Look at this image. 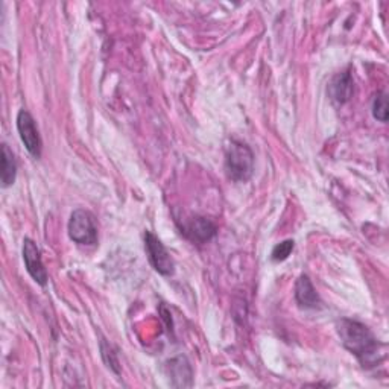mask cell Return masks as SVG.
<instances>
[{
  "label": "cell",
  "mask_w": 389,
  "mask_h": 389,
  "mask_svg": "<svg viewBox=\"0 0 389 389\" xmlns=\"http://www.w3.org/2000/svg\"><path fill=\"white\" fill-rule=\"evenodd\" d=\"M336 332L340 338L343 345L355 355L363 367H374L380 359V344L371 330L355 320L350 318H343L336 324Z\"/></svg>",
  "instance_id": "6da1fadb"
},
{
  "label": "cell",
  "mask_w": 389,
  "mask_h": 389,
  "mask_svg": "<svg viewBox=\"0 0 389 389\" xmlns=\"http://www.w3.org/2000/svg\"><path fill=\"white\" fill-rule=\"evenodd\" d=\"M226 172L236 183H246L254 173V154L248 145L233 140L226 151Z\"/></svg>",
  "instance_id": "7a4b0ae2"
},
{
  "label": "cell",
  "mask_w": 389,
  "mask_h": 389,
  "mask_svg": "<svg viewBox=\"0 0 389 389\" xmlns=\"http://www.w3.org/2000/svg\"><path fill=\"white\" fill-rule=\"evenodd\" d=\"M69 238L78 245L93 246L98 243V226L94 216L84 208L75 210L69 219Z\"/></svg>",
  "instance_id": "3957f363"
},
{
  "label": "cell",
  "mask_w": 389,
  "mask_h": 389,
  "mask_svg": "<svg viewBox=\"0 0 389 389\" xmlns=\"http://www.w3.org/2000/svg\"><path fill=\"white\" fill-rule=\"evenodd\" d=\"M145 248L149 262L158 274L161 276H172L175 271V265L171 254L164 248V245L160 242L156 234L151 231L145 233Z\"/></svg>",
  "instance_id": "277c9868"
},
{
  "label": "cell",
  "mask_w": 389,
  "mask_h": 389,
  "mask_svg": "<svg viewBox=\"0 0 389 389\" xmlns=\"http://www.w3.org/2000/svg\"><path fill=\"white\" fill-rule=\"evenodd\" d=\"M17 129L23 145L26 146L29 154L34 158L41 157V137L39 134V129L35 126L34 117L29 111L20 110L17 114Z\"/></svg>",
  "instance_id": "5b68a950"
},
{
  "label": "cell",
  "mask_w": 389,
  "mask_h": 389,
  "mask_svg": "<svg viewBox=\"0 0 389 389\" xmlns=\"http://www.w3.org/2000/svg\"><path fill=\"white\" fill-rule=\"evenodd\" d=\"M23 261H25L28 274L37 281L40 286H46L49 276H47V271L41 262V254L37 243L29 238L23 241Z\"/></svg>",
  "instance_id": "8992f818"
},
{
  "label": "cell",
  "mask_w": 389,
  "mask_h": 389,
  "mask_svg": "<svg viewBox=\"0 0 389 389\" xmlns=\"http://www.w3.org/2000/svg\"><path fill=\"white\" fill-rule=\"evenodd\" d=\"M218 228L213 222L207 218H201L196 216L192 218L186 223L184 227V234L187 236L188 239L198 242V243H206L208 242L211 238H215Z\"/></svg>",
  "instance_id": "52a82bcc"
},
{
  "label": "cell",
  "mask_w": 389,
  "mask_h": 389,
  "mask_svg": "<svg viewBox=\"0 0 389 389\" xmlns=\"http://www.w3.org/2000/svg\"><path fill=\"white\" fill-rule=\"evenodd\" d=\"M295 300L303 309H316L320 308L321 300L318 297L316 289L308 276H301L295 283Z\"/></svg>",
  "instance_id": "ba28073f"
},
{
  "label": "cell",
  "mask_w": 389,
  "mask_h": 389,
  "mask_svg": "<svg viewBox=\"0 0 389 389\" xmlns=\"http://www.w3.org/2000/svg\"><path fill=\"white\" fill-rule=\"evenodd\" d=\"M330 96L338 103H345L351 99L353 91H355V82L350 72H343L333 78L332 84H330Z\"/></svg>",
  "instance_id": "9c48e42d"
},
{
  "label": "cell",
  "mask_w": 389,
  "mask_h": 389,
  "mask_svg": "<svg viewBox=\"0 0 389 389\" xmlns=\"http://www.w3.org/2000/svg\"><path fill=\"white\" fill-rule=\"evenodd\" d=\"M169 375L172 377V385L184 388V386H192V368L191 363L187 362L184 356H178L168 362Z\"/></svg>",
  "instance_id": "30bf717a"
},
{
  "label": "cell",
  "mask_w": 389,
  "mask_h": 389,
  "mask_svg": "<svg viewBox=\"0 0 389 389\" xmlns=\"http://www.w3.org/2000/svg\"><path fill=\"white\" fill-rule=\"evenodd\" d=\"M17 176V163L14 158L13 151L8 145H2V161H0V181L4 187L13 186Z\"/></svg>",
  "instance_id": "8fae6325"
},
{
  "label": "cell",
  "mask_w": 389,
  "mask_h": 389,
  "mask_svg": "<svg viewBox=\"0 0 389 389\" xmlns=\"http://www.w3.org/2000/svg\"><path fill=\"white\" fill-rule=\"evenodd\" d=\"M373 116L374 119L386 122L388 121V94L380 91L375 94L374 102H373Z\"/></svg>",
  "instance_id": "7c38bea8"
},
{
  "label": "cell",
  "mask_w": 389,
  "mask_h": 389,
  "mask_svg": "<svg viewBox=\"0 0 389 389\" xmlns=\"http://www.w3.org/2000/svg\"><path fill=\"white\" fill-rule=\"evenodd\" d=\"M293 246H295V243H293V241H285L278 243L276 248L273 250V254H271V258H273L274 262H283L286 261V258L291 256V253L293 251Z\"/></svg>",
  "instance_id": "4fadbf2b"
},
{
  "label": "cell",
  "mask_w": 389,
  "mask_h": 389,
  "mask_svg": "<svg viewBox=\"0 0 389 389\" xmlns=\"http://www.w3.org/2000/svg\"><path fill=\"white\" fill-rule=\"evenodd\" d=\"M101 351H102V358L107 359L105 362L108 363V367L116 373L119 374V360H117L116 355L111 351V347L105 343V339L101 343Z\"/></svg>",
  "instance_id": "5bb4252c"
}]
</instances>
